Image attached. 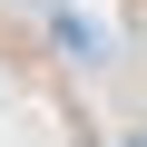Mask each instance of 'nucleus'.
Listing matches in <instances>:
<instances>
[{
    "mask_svg": "<svg viewBox=\"0 0 147 147\" xmlns=\"http://www.w3.org/2000/svg\"><path fill=\"white\" fill-rule=\"evenodd\" d=\"M30 10H49V0H30Z\"/></svg>",
    "mask_w": 147,
    "mask_h": 147,
    "instance_id": "1",
    "label": "nucleus"
}]
</instances>
